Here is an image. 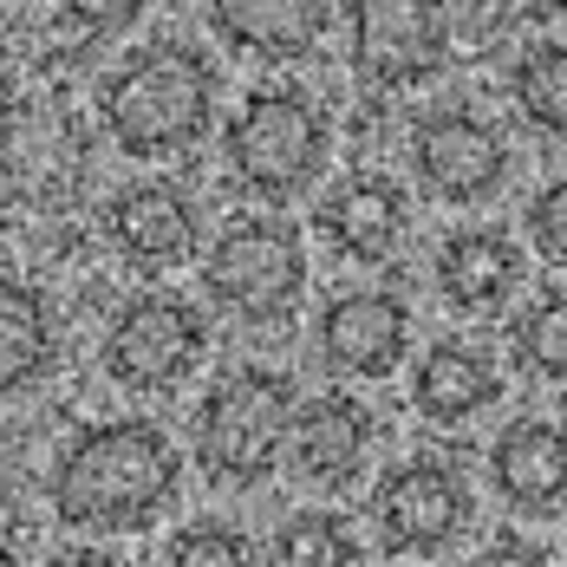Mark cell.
I'll list each match as a JSON object with an SVG mask.
<instances>
[{"label": "cell", "mask_w": 567, "mask_h": 567, "mask_svg": "<svg viewBox=\"0 0 567 567\" xmlns=\"http://www.w3.org/2000/svg\"><path fill=\"white\" fill-rule=\"evenodd\" d=\"M183 489V451L151 417H112L53 456L47 496L53 515L79 535H144Z\"/></svg>", "instance_id": "cell-1"}, {"label": "cell", "mask_w": 567, "mask_h": 567, "mask_svg": "<svg viewBox=\"0 0 567 567\" xmlns=\"http://www.w3.org/2000/svg\"><path fill=\"white\" fill-rule=\"evenodd\" d=\"M216 99H223V79L209 53H196L189 40H144L131 59H117L105 72L99 117L124 157L164 164V157L196 151L216 131Z\"/></svg>", "instance_id": "cell-2"}, {"label": "cell", "mask_w": 567, "mask_h": 567, "mask_svg": "<svg viewBox=\"0 0 567 567\" xmlns=\"http://www.w3.org/2000/svg\"><path fill=\"white\" fill-rule=\"evenodd\" d=\"M293 379L268 365H235L223 372L189 411V451L216 489H261L287 456L293 437Z\"/></svg>", "instance_id": "cell-3"}, {"label": "cell", "mask_w": 567, "mask_h": 567, "mask_svg": "<svg viewBox=\"0 0 567 567\" xmlns=\"http://www.w3.org/2000/svg\"><path fill=\"white\" fill-rule=\"evenodd\" d=\"M228 176L261 196V203H287L300 189H313L327 164H333V117L320 112L313 92L300 85H255L223 131Z\"/></svg>", "instance_id": "cell-4"}, {"label": "cell", "mask_w": 567, "mask_h": 567, "mask_svg": "<svg viewBox=\"0 0 567 567\" xmlns=\"http://www.w3.org/2000/svg\"><path fill=\"white\" fill-rule=\"evenodd\" d=\"M203 287L209 300L248 320V327H281L307 293V241L281 216H228L216 241L203 248Z\"/></svg>", "instance_id": "cell-5"}, {"label": "cell", "mask_w": 567, "mask_h": 567, "mask_svg": "<svg viewBox=\"0 0 567 567\" xmlns=\"http://www.w3.org/2000/svg\"><path fill=\"white\" fill-rule=\"evenodd\" d=\"M340 20L346 65L379 92H411V85L437 79L451 59L444 0H340Z\"/></svg>", "instance_id": "cell-6"}, {"label": "cell", "mask_w": 567, "mask_h": 567, "mask_svg": "<svg viewBox=\"0 0 567 567\" xmlns=\"http://www.w3.org/2000/svg\"><path fill=\"white\" fill-rule=\"evenodd\" d=\"M209 352V320L183 293H137L105 333V379L124 392H171Z\"/></svg>", "instance_id": "cell-7"}, {"label": "cell", "mask_w": 567, "mask_h": 567, "mask_svg": "<svg viewBox=\"0 0 567 567\" xmlns=\"http://www.w3.org/2000/svg\"><path fill=\"white\" fill-rule=\"evenodd\" d=\"M470 515H476V496L463 470L444 456H404L372 489V528L392 555H444L470 528Z\"/></svg>", "instance_id": "cell-8"}, {"label": "cell", "mask_w": 567, "mask_h": 567, "mask_svg": "<svg viewBox=\"0 0 567 567\" xmlns=\"http://www.w3.org/2000/svg\"><path fill=\"white\" fill-rule=\"evenodd\" d=\"M411 176H417L437 203L470 209V203H489V196L503 189V176H509V144H503V131H496L489 117L451 105V112L417 117V131H411Z\"/></svg>", "instance_id": "cell-9"}, {"label": "cell", "mask_w": 567, "mask_h": 567, "mask_svg": "<svg viewBox=\"0 0 567 567\" xmlns=\"http://www.w3.org/2000/svg\"><path fill=\"white\" fill-rule=\"evenodd\" d=\"M313 340L333 379H392L411 352V307L385 287H352L320 307Z\"/></svg>", "instance_id": "cell-10"}, {"label": "cell", "mask_w": 567, "mask_h": 567, "mask_svg": "<svg viewBox=\"0 0 567 567\" xmlns=\"http://www.w3.org/2000/svg\"><path fill=\"white\" fill-rule=\"evenodd\" d=\"M216 40L261 65H300L327 47L333 0H203Z\"/></svg>", "instance_id": "cell-11"}, {"label": "cell", "mask_w": 567, "mask_h": 567, "mask_svg": "<svg viewBox=\"0 0 567 567\" xmlns=\"http://www.w3.org/2000/svg\"><path fill=\"white\" fill-rule=\"evenodd\" d=\"M372 437H379V424H372V411H365L359 398L320 392L293 411L287 456H293V470H300L307 483H320V489H352L359 470H365V456H372Z\"/></svg>", "instance_id": "cell-12"}, {"label": "cell", "mask_w": 567, "mask_h": 567, "mask_svg": "<svg viewBox=\"0 0 567 567\" xmlns=\"http://www.w3.org/2000/svg\"><path fill=\"white\" fill-rule=\"evenodd\" d=\"M105 235L131 268L164 275L196 255V203L176 183H124L105 209Z\"/></svg>", "instance_id": "cell-13"}, {"label": "cell", "mask_w": 567, "mask_h": 567, "mask_svg": "<svg viewBox=\"0 0 567 567\" xmlns=\"http://www.w3.org/2000/svg\"><path fill=\"white\" fill-rule=\"evenodd\" d=\"M489 483L515 515H555L567 503V424L515 417L489 444Z\"/></svg>", "instance_id": "cell-14"}, {"label": "cell", "mask_w": 567, "mask_h": 567, "mask_svg": "<svg viewBox=\"0 0 567 567\" xmlns=\"http://www.w3.org/2000/svg\"><path fill=\"white\" fill-rule=\"evenodd\" d=\"M404 223H411V203L392 176H346L333 183V196L313 209V228L327 235V248L346 255V261H392V248L404 241Z\"/></svg>", "instance_id": "cell-15"}, {"label": "cell", "mask_w": 567, "mask_h": 567, "mask_svg": "<svg viewBox=\"0 0 567 567\" xmlns=\"http://www.w3.org/2000/svg\"><path fill=\"white\" fill-rule=\"evenodd\" d=\"M522 287V248L503 228H456L437 248V293L456 313H503Z\"/></svg>", "instance_id": "cell-16"}, {"label": "cell", "mask_w": 567, "mask_h": 567, "mask_svg": "<svg viewBox=\"0 0 567 567\" xmlns=\"http://www.w3.org/2000/svg\"><path fill=\"white\" fill-rule=\"evenodd\" d=\"M496 392H503L496 359H489L483 346H470V340L424 346V359H417V372H411V404H417V417L437 424V431L470 424L476 411L496 404Z\"/></svg>", "instance_id": "cell-17"}, {"label": "cell", "mask_w": 567, "mask_h": 567, "mask_svg": "<svg viewBox=\"0 0 567 567\" xmlns=\"http://www.w3.org/2000/svg\"><path fill=\"white\" fill-rule=\"evenodd\" d=\"M53 359H59V340H53L47 293L0 268V398H20L27 385H40L53 372Z\"/></svg>", "instance_id": "cell-18"}, {"label": "cell", "mask_w": 567, "mask_h": 567, "mask_svg": "<svg viewBox=\"0 0 567 567\" xmlns=\"http://www.w3.org/2000/svg\"><path fill=\"white\" fill-rule=\"evenodd\" d=\"M509 99L528 131L567 137V40H535L509 65Z\"/></svg>", "instance_id": "cell-19"}, {"label": "cell", "mask_w": 567, "mask_h": 567, "mask_svg": "<svg viewBox=\"0 0 567 567\" xmlns=\"http://www.w3.org/2000/svg\"><path fill=\"white\" fill-rule=\"evenodd\" d=\"M515 365L542 385H567V287H542L509 320Z\"/></svg>", "instance_id": "cell-20"}, {"label": "cell", "mask_w": 567, "mask_h": 567, "mask_svg": "<svg viewBox=\"0 0 567 567\" xmlns=\"http://www.w3.org/2000/svg\"><path fill=\"white\" fill-rule=\"evenodd\" d=\"M268 567H359V535L333 509H293L268 535Z\"/></svg>", "instance_id": "cell-21"}, {"label": "cell", "mask_w": 567, "mask_h": 567, "mask_svg": "<svg viewBox=\"0 0 567 567\" xmlns=\"http://www.w3.org/2000/svg\"><path fill=\"white\" fill-rule=\"evenodd\" d=\"M164 567H255V548L228 522H189L164 548Z\"/></svg>", "instance_id": "cell-22"}, {"label": "cell", "mask_w": 567, "mask_h": 567, "mask_svg": "<svg viewBox=\"0 0 567 567\" xmlns=\"http://www.w3.org/2000/svg\"><path fill=\"white\" fill-rule=\"evenodd\" d=\"M522 228H528V248H535L548 268H561V275H567V176L542 183V189L528 196Z\"/></svg>", "instance_id": "cell-23"}, {"label": "cell", "mask_w": 567, "mask_h": 567, "mask_svg": "<svg viewBox=\"0 0 567 567\" xmlns=\"http://www.w3.org/2000/svg\"><path fill=\"white\" fill-rule=\"evenodd\" d=\"M53 7L72 27H85V33H124L144 13V0H53Z\"/></svg>", "instance_id": "cell-24"}, {"label": "cell", "mask_w": 567, "mask_h": 567, "mask_svg": "<svg viewBox=\"0 0 567 567\" xmlns=\"http://www.w3.org/2000/svg\"><path fill=\"white\" fill-rule=\"evenodd\" d=\"M470 567H555V561H548V548H535L528 535H496Z\"/></svg>", "instance_id": "cell-25"}, {"label": "cell", "mask_w": 567, "mask_h": 567, "mask_svg": "<svg viewBox=\"0 0 567 567\" xmlns=\"http://www.w3.org/2000/svg\"><path fill=\"white\" fill-rule=\"evenodd\" d=\"M47 567H117V561L105 555V548H59Z\"/></svg>", "instance_id": "cell-26"}, {"label": "cell", "mask_w": 567, "mask_h": 567, "mask_svg": "<svg viewBox=\"0 0 567 567\" xmlns=\"http://www.w3.org/2000/svg\"><path fill=\"white\" fill-rule=\"evenodd\" d=\"M0 567H13V535L0 528Z\"/></svg>", "instance_id": "cell-27"}]
</instances>
